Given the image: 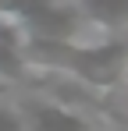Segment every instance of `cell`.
Wrapping results in <instances>:
<instances>
[]
</instances>
